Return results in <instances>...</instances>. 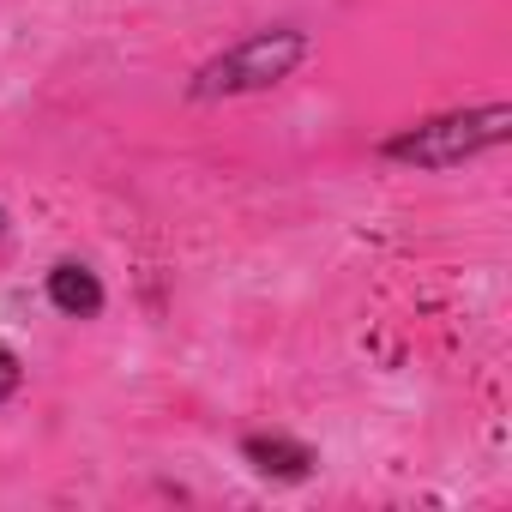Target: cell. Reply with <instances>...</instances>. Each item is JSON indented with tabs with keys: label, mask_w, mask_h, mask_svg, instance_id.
Wrapping results in <instances>:
<instances>
[{
	"label": "cell",
	"mask_w": 512,
	"mask_h": 512,
	"mask_svg": "<svg viewBox=\"0 0 512 512\" xmlns=\"http://www.w3.org/2000/svg\"><path fill=\"white\" fill-rule=\"evenodd\" d=\"M512 133V109L506 103H488V109H458V115H434L410 133H398L386 145L392 163H416V169H458L494 145H506Z\"/></svg>",
	"instance_id": "6da1fadb"
},
{
	"label": "cell",
	"mask_w": 512,
	"mask_h": 512,
	"mask_svg": "<svg viewBox=\"0 0 512 512\" xmlns=\"http://www.w3.org/2000/svg\"><path fill=\"white\" fill-rule=\"evenodd\" d=\"M302 61H308V37H302L296 25L253 31L247 43H235L229 55H217V61L199 67L193 97H247V91H272V85H284Z\"/></svg>",
	"instance_id": "7a4b0ae2"
},
{
	"label": "cell",
	"mask_w": 512,
	"mask_h": 512,
	"mask_svg": "<svg viewBox=\"0 0 512 512\" xmlns=\"http://www.w3.org/2000/svg\"><path fill=\"white\" fill-rule=\"evenodd\" d=\"M241 452H247V464L260 476H278V482H302L314 470V452L302 440H284V434H253Z\"/></svg>",
	"instance_id": "3957f363"
},
{
	"label": "cell",
	"mask_w": 512,
	"mask_h": 512,
	"mask_svg": "<svg viewBox=\"0 0 512 512\" xmlns=\"http://www.w3.org/2000/svg\"><path fill=\"white\" fill-rule=\"evenodd\" d=\"M49 302L61 314H73V320H91V314H103V284H97V272L67 260V266L49 272Z\"/></svg>",
	"instance_id": "277c9868"
},
{
	"label": "cell",
	"mask_w": 512,
	"mask_h": 512,
	"mask_svg": "<svg viewBox=\"0 0 512 512\" xmlns=\"http://www.w3.org/2000/svg\"><path fill=\"white\" fill-rule=\"evenodd\" d=\"M19 380H25V368H19V356L0 344V404H7L13 392H19Z\"/></svg>",
	"instance_id": "5b68a950"
},
{
	"label": "cell",
	"mask_w": 512,
	"mask_h": 512,
	"mask_svg": "<svg viewBox=\"0 0 512 512\" xmlns=\"http://www.w3.org/2000/svg\"><path fill=\"white\" fill-rule=\"evenodd\" d=\"M0 223H7V211H0Z\"/></svg>",
	"instance_id": "8992f818"
}]
</instances>
